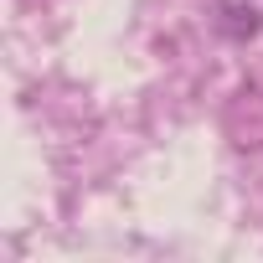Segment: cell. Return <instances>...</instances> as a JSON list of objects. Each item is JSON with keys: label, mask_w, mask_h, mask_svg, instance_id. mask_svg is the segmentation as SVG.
I'll return each instance as SVG.
<instances>
[]
</instances>
